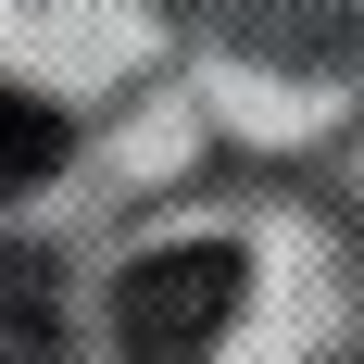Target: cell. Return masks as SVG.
<instances>
[{
  "label": "cell",
  "mask_w": 364,
  "mask_h": 364,
  "mask_svg": "<svg viewBox=\"0 0 364 364\" xmlns=\"http://www.w3.org/2000/svg\"><path fill=\"white\" fill-rule=\"evenodd\" d=\"M239 314V252L226 239H176V252L126 264V289H113V339L126 364H201Z\"/></svg>",
  "instance_id": "1"
},
{
  "label": "cell",
  "mask_w": 364,
  "mask_h": 364,
  "mask_svg": "<svg viewBox=\"0 0 364 364\" xmlns=\"http://www.w3.org/2000/svg\"><path fill=\"white\" fill-rule=\"evenodd\" d=\"M0 364H63V289L26 239H0Z\"/></svg>",
  "instance_id": "2"
},
{
  "label": "cell",
  "mask_w": 364,
  "mask_h": 364,
  "mask_svg": "<svg viewBox=\"0 0 364 364\" xmlns=\"http://www.w3.org/2000/svg\"><path fill=\"white\" fill-rule=\"evenodd\" d=\"M50 164H63V113H38L26 88H0V201H13V188H38Z\"/></svg>",
  "instance_id": "3"
}]
</instances>
